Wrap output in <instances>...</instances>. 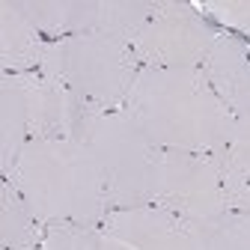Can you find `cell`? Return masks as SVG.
I'll return each instance as SVG.
<instances>
[{
  "instance_id": "1",
  "label": "cell",
  "mask_w": 250,
  "mask_h": 250,
  "mask_svg": "<svg viewBox=\"0 0 250 250\" xmlns=\"http://www.w3.org/2000/svg\"><path fill=\"white\" fill-rule=\"evenodd\" d=\"M122 110L158 149L221 155L235 128L200 69H140Z\"/></svg>"
},
{
  "instance_id": "2",
  "label": "cell",
  "mask_w": 250,
  "mask_h": 250,
  "mask_svg": "<svg viewBox=\"0 0 250 250\" xmlns=\"http://www.w3.org/2000/svg\"><path fill=\"white\" fill-rule=\"evenodd\" d=\"M6 179L45 227H99L110 211L99 164L81 140H27Z\"/></svg>"
},
{
  "instance_id": "3",
  "label": "cell",
  "mask_w": 250,
  "mask_h": 250,
  "mask_svg": "<svg viewBox=\"0 0 250 250\" xmlns=\"http://www.w3.org/2000/svg\"><path fill=\"white\" fill-rule=\"evenodd\" d=\"M140 69L131 45L104 33L48 39L39 60L42 75L66 83L92 110L122 107Z\"/></svg>"
},
{
  "instance_id": "4",
  "label": "cell",
  "mask_w": 250,
  "mask_h": 250,
  "mask_svg": "<svg viewBox=\"0 0 250 250\" xmlns=\"http://www.w3.org/2000/svg\"><path fill=\"white\" fill-rule=\"evenodd\" d=\"M78 140L92 152L99 164L110 208L152 206L161 149L140 131V125L122 107L96 110L83 122Z\"/></svg>"
},
{
  "instance_id": "5",
  "label": "cell",
  "mask_w": 250,
  "mask_h": 250,
  "mask_svg": "<svg viewBox=\"0 0 250 250\" xmlns=\"http://www.w3.org/2000/svg\"><path fill=\"white\" fill-rule=\"evenodd\" d=\"M217 30L191 3L164 0L134 36L131 51L143 69H200Z\"/></svg>"
},
{
  "instance_id": "6",
  "label": "cell",
  "mask_w": 250,
  "mask_h": 250,
  "mask_svg": "<svg viewBox=\"0 0 250 250\" xmlns=\"http://www.w3.org/2000/svg\"><path fill=\"white\" fill-rule=\"evenodd\" d=\"M152 203L179 214L188 224L227 211L217 155L161 149Z\"/></svg>"
},
{
  "instance_id": "7",
  "label": "cell",
  "mask_w": 250,
  "mask_h": 250,
  "mask_svg": "<svg viewBox=\"0 0 250 250\" xmlns=\"http://www.w3.org/2000/svg\"><path fill=\"white\" fill-rule=\"evenodd\" d=\"M96 229L102 250H197L188 221L155 203L110 208Z\"/></svg>"
},
{
  "instance_id": "8",
  "label": "cell",
  "mask_w": 250,
  "mask_h": 250,
  "mask_svg": "<svg viewBox=\"0 0 250 250\" xmlns=\"http://www.w3.org/2000/svg\"><path fill=\"white\" fill-rule=\"evenodd\" d=\"M27 107L30 140H78L83 122L96 113L75 92L42 72L9 75Z\"/></svg>"
},
{
  "instance_id": "9",
  "label": "cell",
  "mask_w": 250,
  "mask_h": 250,
  "mask_svg": "<svg viewBox=\"0 0 250 250\" xmlns=\"http://www.w3.org/2000/svg\"><path fill=\"white\" fill-rule=\"evenodd\" d=\"M203 78L235 116L250 113V48L232 33H217L211 51L206 54Z\"/></svg>"
},
{
  "instance_id": "10",
  "label": "cell",
  "mask_w": 250,
  "mask_h": 250,
  "mask_svg": "<svg viewBox=\"0 0 250 250\" xmlns=\"http://www.w3.org/2000/svg\"><path fill=\"white\" fill-rule=\"evenodd\" d=\"M45 42L48 39L24 15V9L18 3H12V0L0 3V62H3L6 75L39 72Z\"/></svg>"
},
{
  "instance_id": "11",
  "label": "cell",
  "mask_w": 250,
  "mask_h": 250,
  "mask_svg": "<svg viewBox=\"0 0 250 250\" xmlns=\"http://www.w3.org/2000/svg\"><path fill=\"white\" fill-rule=\"evenodd\" d=\"M18 6L45 39L96 33L99 0H18Z\"/></svg>"
},
{
  "instance_id": "12",
  "label": "cell",
  "mask_w": 250,
  "mask_h": 250,
  "mask_svg": "<svg viewBox=\"0 0 250 250\" xmlns=\"http://www.w3.org/2000/svg\"><path fill=\"white\" fill-rule=\"evenodd\" d=\"M45 224L21 197V191L3 179L0 182V244L3 250H39Z\"/></svg>"
},
{
  "instance_id": "13",
  "label": "cell",
  "mask_w": 250,
  "mask_h": 250,
  "mask_svg": "<svg viewBox=\"0 0 250 250\" xmlns=\"http://www.w3.org/2000/svg\"><path fill=\"white\" fill-rule=\"evenodd\" d=\"M27 140H30V128H27L24 99L15 81L3 75V83H0V170H3V179L12 173L15 158L27 146Z\"/></svg>"
},
{
  "instance_id": "14",
  "label": "cell",
  "mask_w": 250,
  "mask_h": 250,
  "mask_svg": "<svg viewBox=\"0 0 250 250\" xmlns=\"http://www.w3.org/2000/svg\"><path fill=\"white\" fill-rule=\"evenodd\" d=\"M197 250H250V211H221L214 217L191 221Z\"/></svg>"
},
{
  "instance_id": "15",
  "label": "cell",
  "mask_w": 250,
  "mask_h": 250,
  "mask_svg": "<svg viewBox=\"0 0 250 250\" xmlns=\"http://www.w3.org/2000/svg\"><path fill=\"white\" fill-rule=\"evenodd\" d=\"M39 250H102L99 229L83 224H48Z\"/></svg>"
},
{
  "instance_id": "16",
  "label": "cell",
  "mask_w": 250,
  "mask_h": 250,
  "mask_svg": "<svg viewBox=\"0 0 250 250\" xmlns=\"http://www.w3.org/2000/svg\"><path fill=\"white\" fill-rule=\"evenodd\" d=\"M217 161H221V185H224L227 208H232V211H250V176L229 161L227 152L217 155Z\"/></svg>"
},
{
  "instance_id": "17",
  "label": "cell",
  "mask_w": 250,
  "mask_h": 250,
  "mask_svg": "<svg viewBox=\"0 0 250 250\" xmlns=\"http://www.w3.org/2000/svg\"><path fill=\"white\" fill-rule=\"evenodd\" d=\"M200 12L224 24L227 30L250 36V0H206L200 3Z\"/></svg>"
},
{
  "instance_id": "18",
  "label": "cell",
  "mask_w": 250,
  "mask_h": 250,
  "mask_svg": "<svg viewBox=\"0 0 250 250\" xmlns=\"http://www.w3.org/2000/svg\"><path fill=\"white\" fill-rule=\"evenodd\" d=\"M227 155H229V161H232L235 167H241V170L250 176V113L235 116V128H232Z\"/></svg>"
}]
</instances>
